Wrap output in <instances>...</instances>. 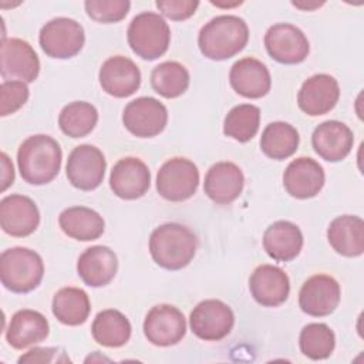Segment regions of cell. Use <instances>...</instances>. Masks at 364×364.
Here are the masks:
<instances>
[{"instance_id":"obj_1","label":"cell","mask_w":364,"mask_h":364,"mask_svg":"<svg viewBox=\"0 0 364 364\" xmlns=\"http://www.w3.org/2000/svg\"><path fill=\"white\" fill-rule=\"evenodd\" d=\"M63 152L58 142L48 135H31L17 151L21 178L30 185H46L60 172Z\"/></svg>"},{"instance_id":"obj_2","label":"cell","mask_w":364,"mask_h":364,"mask_svg":"<svg viewBox=\"0 0 364 364\" xmlns=\"http://www.w3.org/2000/svg\"><path fill=\"white\" fill-rule=\"evenodd\" d=\"M249 40V28L243 18L223 14L208 21L199 31L198 46L209 60H228L245 48Z\"/></svg>"},{"instance_id":"obj_3","label":"cell","mask_w":364,"mask_h":364,"mask_svg":"<svg viewBox=\"0 0 364 364\" xmlns=\"http://www.w3.org/2000/svg\"><path fill=\"white\" fill-rule=\"evenodd\" d=\"M196 236L181 223H164L149 237L154 262L168 270H179L191 263L196 253Z\"/></svg>"},{"instance_id":"obj_4","label":"cell","mask_w":364,"mask_h":364,"mask_svg":"<svg viewBox=\"0 0 364 364\" xmlns=\"http://www.w3.org/2000/svg\"><path fill=\"white\" fill-rule=\"evenodd\" d=\"M44 264L38 253L27 247H11L0 256V279L13 293H28L43 280Z\"/></svg>"},{"instance_id":"obj_5","label":"cell","mask_w":364,"mask_h":364,"mask_svg":"<svg viewBox=\"0 0 364 364\" xmlns=\"http://www.w3.org/2000/svg\"><path fill=\"white\" fill-rule=\"evenodd\" d=\"M127 38L131 50L144 60H156L169 47L171 30L168 23L154 11L136 14L129 23Z\"/></svg>"},{"instance_id":"obj_6","label":"cell","mask_w":364,"mask_h":364,"mask_svg":"<svg viewBox=\"0 0 364 364\" xmlns=\"http://www.w3.org/2000/svg\"><path fill=\"white\" fill-rule=\"evenodd\" d=\"M199 185L198 166L186 158H171L158 171L156 191L171 202H182L193 196Z\"/></svg>"},{"instance_id":"obj_7","label":"cell","mask_w":364,"mask_h":364,"mask_svg":"<svg viewBox=\"0 0 364 364\" xmlns=\"http://www.w3.org/2000/svg\"><path fill=\"white\" fill-rule=\"evenodd\" d=\"M43 51L58 60L77 55L85 41L84 28L80 23L68 17H57L43 26L38 36Z\"/></svg>"},{"instance_id":"obj_8","label":"cell","mask_w":364,"mask_h":364,"mask_svg":"<svg viewBox=\"0 0 364 364\" xmlns=\"http://www.w3.org/2000/svg\"><path fill=\"white\" fill-rule=\"evenodd\" d=\"M189 324L192 333L205 341H219L225 338L235 324L232 309L216 299L200 301L193 307Z\"/></svg>"},{"instance_id":"obj_9","label":"cell","mask_w":364,"mask_h":364,"mask_svg":"<svg viewBox=\"0 0 364 364\" xmlns=\"http://www.w3.org/2000/svg\"><path fill=\"white\" fill-rule=\"evenodd\" d=\"M107 162L104 154L94 145L82 144L75 146L67 159L65 173L68 182L81 191L98 188L105 175Z\"/></svg>"},{"instance_id":"obj_10","label":"cell","mask_w":364,"mask_h":364,"mask_svg":"<svg viewBox=\"0 0 364 364\" xmlns=\"http://www.w3.org/2000/svg\"><path fill=\"white\" fill-rule=\"evenodd\" d=\"M40 73V60L34 48L21 38L1 40L0 74L4 81L33 82Z\"/></svg>"},{"instance_id":"obj_11","label":"cell","mask_w":364,"mask_h":364,"mask_svg":"<svg viewBox=\"0 0 364 364\" xmlns=\"http://www.w3.org/2000/svg\"><path fill=\"white\" fill-rule=\"evenodd\" d=\"M124 127L138 138L161 134L168 122L166 107L152 97H139L127 104L122 112Z\"/></svg>"},{"instance_id":"obj_12","label":"cell","mask_w":364,"mask_h":364,"mask_svg":"<svg viewBox=\"0 0 364 364\" xmlns=\"http://www.w3.org/2000/svg\"><path fill=\"white\" fill-rule=\"evenodd\" d=\"M264 47L269 55L282 64H299L310 51L304 33L289 23L272 26L264 34Z\"/></svg>"},{"instance_id":"obj_13","label":"cell","mask_w":364,"mask_h":364,"mask_svg":"<svg viewBox=\"0 0 364 364\" xmlns=\"http://www.w3.org/2000/svg\"><path fill=\"white\" fill-rule=\"evenodd\" d=\"M185 333L186 320L182 311L171 304L152 307L144 320V334L154 346H173L183 338Z\"/></svg>"},{"instance_id":"obj_14","label":"cell","mask_w":364,"mask_h":364,"mask_svg":"<svg viewBox=\"0 0 364 364\" xmlns=\"http://www.w3.org/2000/svg\"><path fill=\"white\" fill-rule=\"evenodd\" d=\"M340 303V284L328 274H314L307 279L299 293L300 309L313 317L331 314Z\"/></svg>"},{"instance_id":"obj_15","label":"cell","mask_w":364,"mask_h":364,"mask_svg":"<svg viewBox=\"0 0 364 364\" xmlns=\"http://www.w3.org/2000/svg\"><path fill=\"white\" fill-rule=\"evenodd\" d=\"M40 223V212L33 199L24 195H9L0 202V226L14 237L31 235Z\"/></svg>"},{"instance_id":"obj_16","label":"cell","mask_w":364,"mask_h":364,"mask_svg":"<svg viewBox=\"0 0 364 364\" xmlns=\"http://www.w3.org/2000/svg\"><path fill=\"white\" fill-rule=\"evenodd\" d=\"M340 98V87L334 77L316 74L307 78L297 94L299 108L310 117L330 112Z\"/></svg>"},{"instance_id":"obj_17","label":"cell","mask_w":364,"mask_h":364,"mask_svg":"<svg viewBox=\"0 0 364 364\" xmlns=\"http://www.w3.org/2000/svg\"><path fill=\"white\" fill-rule=\"evenodd\" d=\"M151 185V172L145 162L128 156L119 159L111 171L109 186L112 192L127 200H134L146 193Z\"/></svg>"},{"instance_id":"obj_18","label":"cell","mask_w":364,"mask_h":364,"mask_svg":"<svg viewBox=\"0 0 364 364\" xmlns=\"http://www.w3.org/2000/svg\"><path fill=\"white\" fill-rule=\"evenodd\" d=\"M98 78L102 90L115 98L129 97L141 85L138 65L124 55H114L105 60L100 68Z\"/></svg>"},{"instance_id":"obj_19","label":"cell","mask_w":364,"mask_h":364,"mask_svg":"<svg viewBox=\"0 0 364 364\" xmlns=\"http://www.w3.org/2000/svg\"><path fill=\"white\" fill-rule=\"evenodd\" d=\"M324 181L323 166L309 156L293 159L283 173L284 189L297 199L316 196L323 189Z\"/></svg>"},{"instance_id":"obj_20","label":"cell","mask_w":364,"mask_h":364,"mask_svg":"<svg viewBox=\"0 0 364 364\" xmlns=\"http://www.w3.org/2000/svg\"><path fill=\"white\" fill-rule=\"evenodd\" d=\"M249 289L253 299L264 307L283 304L290 293L287 274L277 266L260 264L249 279Z\"/></svg>"},{"instance_id":"obj_21","label":"cell","mask_w":364,"mask_h":364,"mask_svg":"<svg viewBox=\"0 0 364 364\" xmlns=\"http://www.w3.org/2000/svg\"><path fill=\"white\" fill-rule=\"evenodd\" d=\"M353 131L340 121H324L316 127L311 135V145L316 154L328 162L344 159L353 148Z\"/></svg>"},{"instance_id":"obj_22","label":"cell","mask_w":364,"mask_h":364,"mask_svg":"<svg viewBox=\"0 0 364 364\" xmlns=\"http://www.w3.org/2000/svg\"><path fill=\"white\" fill-rule=\"evenodd\" d=\"M243 185L245 176L236 164L218 162L206 172L203 191L215 203L228 205L239 198Z\"/></svg>"},{"instance_id":"obj_23","label":"cell","mask_w":364,"mask_h":364,"mask_svg":"<svg viewBox=\"0 0 364 364\" xmlns=\"http://www.w3.org/2000/svg\"><path fill=\"white\" fill-rule=\"evenodd\" d=\"M118 259L107 246H91L85 249L77 262V273L90 287L107 286L117 274Z\"/></svg>"},{"instance_id":"obj_24","label":"cell","mask_w":364,"mask_h":364,"mask_svg":"<svg viewBox=\"0 0 364 364\" xmlns=\"http://www.w3.org/2000/svg\"><path fill=\"white\" fill-rule=\"evenodd\" d=\"M229 81L232 88L245 98H262L270 91L272 85L269 70L253 57L236 61L230 68Z\"/></svg>"},{"instance_id":"obj_25","label":"cell","mask_w":364,"mask_h":364,"mask_svg":"<svg viewBox=\"0 0 364 364\" xmlns=\"http://www.w3.org/2000/svg\"><path fill=\"white\" fill-rule=\"evenodd\" d=\"M48 333V321L40 311L23 309L13 314L6 330V340L13 348L23 350L44 341Z\"/></svg>"},{"instance_id":"obj_26","label":"cell","mask_w":364,"mask_h":364,"mask_svg":"<svg viewBox=\"0 0 364 364\" xmlns=\"http://www.w3.org/2000/svg\"><path fill=\"white\" fill-rule=\"evenodd\" d=\"M263 247L273 260L290 262L303 247L301 230L289 220H277L264 230Z\"/></svg>"},{"instance_id":"obj_27","label":"cell","mask_w":364,"mask_h":364,"mask_svg":"<svg viewBox=\"0 0 364 364\" xmlns=\"http://www.w3.org/2000/svg\"><path fill=\"white\" fill-rule=\"evenodd\" d=\"M327 239L331 247L347 257L361 256L364 252V222L354 215L336 218L327 229Z\"/></svg>"},{"instance_id":"obj_28","label":"cell","mask_w":364,"mask_h":364,"mask_svg":"<svg viewBox=\"0 0 364 364\" xmlns=\"http://www.w3.org/2000/svg\"><path fill=\"white\" fill-rule=\"evenodd\" d=\"M61 230L75 240H95L104 233L102 216L85 206H71L58 216Z\"/></svg>"},{"instance_id":"obj_29","label":"cell","mask_w":364,"mask_h":364,"mask_svg":"<svg viewBox=\"0 0 364 364\" xmlns=\"http://www.w3.org/2000/svg\"><path fill=\"white\" fill-rule=\"evenodd\" d=\"M53 314L65 326L82 324L91 310L88 294L78 287H63L53 297Z\"/></svg>"},{"instance_id":"obj_30","label":"cell","mask_w":364,"mask_h":364,"mask_svg":"<svg viewBox=\"0 0 364 364\" xmlns=\"http://www.w3.org/2000/svg\"><path fill=\"white\" fill-rule=\"evenodd\" d=\"M131 323L118 310L107 309L100 311L91 326L94 340L104 347H121L131 337Z\"/></svg>"},{"instance_id":"obj_31","label":"cell","mask_w":364,"mask_h":364,"mask_svg":"<svg viewBox=\"0 0 364 364\" xmlns=\"http://www.w3.org/2000/svg\"><path fill=\"white\" fill-rule=\"evenodd\" d=\"M299 142L300 136L293 125L283 121H276L263 129L260 148L266 156L282 161L291 156L297 151Z\"/></svg>"},{"instance_id":"obj_32","label":"cell","mask_w":364,"mask_h":364,"mask_svg":"<svg viewBox=\"0 0 364 364\" xmlns=\"http://www.w3.org/2000/svg\"><path fill=\"white\" fill-rule=\"evenodd\" d=\"M97 121V108L85 101L67 104L58 115L60 129L70 138H82L88 135L95 128Z\"/></svg>"},{"instance_id":"obj_33","label":"cell","mask_w":364,"mask_h":364,"mask_svg":"<svg viewBox=\"0 0 364 364\" xmlns=\"http://www.w3.org/2000/svg\"><path fill=\"white\" fill-rule=\"evenodd\" d=\"M151 85L165 98H176L189 87V73L178 61H164L151 73Z\"/></svg>"},{"instance_id":"obj_34","label":"cell","mask_w":364,"mask_h":364,"mask_svg":"<svg viewBox=\"0 0 364 364\" xmlns=\"http://www.w3.org/2000/svg\"><path fill=\"white\" fill-rule=\"evenodd\" d=\"M260 109L253 104L233 107L223 122V134L239 142L250 141L259 131Z\"/></svg>"},{"instance_id":"obj_35","label":"cell","mask_w":364,"mask_h":364,"mask_svg":"<svg viewBox=\"0 0 364 364\" xmlns=\"http://www.w3.org/2000/svg\"><path fill=\"white\" fill-rule=\"evenodd\" d=\"M300 351L311 360H324L330 357L336 346L333 330L324 323H310L303 327L299 337Z\"/></svg>"},{"instance_id":"obj_36","label":"cell","mask_w":364,"mask_h":364,"mask_svg":"<svg viewBox=\"0 0 364 364\" xmlns=\"http://www.w3.org/2000/svg\"><path fill=\"white\" fill-rule=\"evenodd\" d=\"M87 14L98 23H117L122 20L131 7L128 0H87Z\"/></svg>"},{"instance_id":"obj_37","label":"cell","mask_w":364,"mask_h":364,"mask_svg":"<svg viewBox=\"0 0 364 364\" xmlns=\"http://www.w3.org/2000/svg\"><path fill=\"white\" fill-rule=\"evenodd\" d=\"M28 100V87L23 81H3L0 85V115L18 111Z\"/></svg>"},{"instance_id":"obj_38","label":"cell","mask_w":364,"mask_h":364,"mask_svg":"<svg viewBox=\"0 0 364 364\" xmlns=\"http://www.w3.org/2000/svg\"><path fill=\"white\" fill-rule=\"evenodd\" d=\"M158 10L168 18L181 21L192 17L199 6L196 0H158Z\"/></svg>"},{"instance_id":"obj_39","label":"cell","mask_w":364,"mask_h":364,"mask_svg":"<svg viewBox=\"0 0 364 364\" xmlns=\"http://www.w3.org/2000/svg\"><path fill=\"white\" fill-rule=\"evenodd\" d=\"M23 363H71L61 348L57 347H34L18 358Z\"/></svg>"},{"instance_id":"obj_40","label":"cell","mask_w":364,"mask_h":364,"mask_svg":"<svg viewBox=\"0 0 364 364\" xmlns=\"http://www.w3.org/2000/svg\"><path fill=\"white\" fill-rule=\"evenodd\" d=\"M1 191H6L14 181V169L13 164L10 162L9 156L3 152L1 154Z\"/></svg>"}]
</instances>
